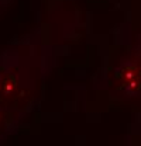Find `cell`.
I'll list each match as a JSON object with an SVG mask.
<instances>
[{
	"label": "cell",
	"mask_w": 141,
	"mask_h": 146,
	"mask_svg": "<svg viewBox=\"0 0 141 146\" xmlns=\"http://www.w3.org/2000/svg\"><path fill=\"white\" fill-rule=\"evenodd\" d=\"M140 74H141V70L137 65H134V63H127V65H124L123 68L117 72V79L126 86V84H128L130 82H133L136 77H138Z\"/></svg>",
	"instance_id": "cell-1"
},
{
	"label": "cell",
	"mask_w": 141,
	"mask_h": 146,
	"mask_svg": "<svg viewBox=\"0 0 141 146\" xmlns=\"http://www.w3.org/2000/svg\"><path fill=\"white\" fill-rule=\"evenodd\" d=\"M126 91H128V93H138V91H141V74L138 77H136L133 82H130L128 84H126Z\"/></svg>",
	"instance_id": "cell-2"
},
{
	"label": "cell",
	"mask_w": 141,
	"mask_h": 146,
	"mask_svg": "<svg viewBox=\"0 0 141 146\" xmlns=\"http://www.w3.org/2000/svg\"><path fill=\"white\" fill-rule=\"evenodd\" d=\"M1 118H3V115H1V111H0V122H1Z\"/></svg>",
	"instance_id": "cell-3"
}]
</instances>
